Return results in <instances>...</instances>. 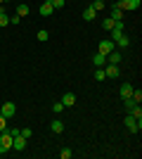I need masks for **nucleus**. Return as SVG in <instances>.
Returning <instances> with one entry per match:
<instances>
[{"label": "nucleus", "instance_id": "nucleus-1", "mask_svg": "<svg viewBox=\"0 0 142 159\" xmlns=\"http://www.w3.org/2000/svg\"><path fill=\"white\" fill-rule=\"evenodd\" d=\"M12 133L10 131H2L0 133V154H5V152H10V150H12Z\"/></svg>", "mask_w": 142, "mask_h": 159}, {"label": "nucleus", "instance_id": "nucleus-2", "mask_svg": "<svg viewBox=\"0 0 142 159\" xmlns=\"http://www.w3.org/2000/svg\"><path fill=\"white\" fill-rule=\"evenodd\" d=\"M123 124H126V128H128L130 133H140V128H142V121H137L133 114H128V116L123 119Z\"/></svg>", "mask_w": 142, "mask_h": 159}, {"label": "nucleus", "instance_id": "nucleus-3", "mask_svg": "<svg viewBox=\"0 0 142 159\" xmlns=\"http://www.w3.org/2000/svg\"><path fill=\"white\" fill-rule=\"evenodd\" d=\"M12 150H17V152H24V150H26V138H24L21 133H17L12 138Z\"/></svg>", "mask_w": 142, "mask_h": 159}, {"label": "nucleus", "instance_id": "nucleus-4", "mask_svg": "<svg viewBox=\"0 0 142 159\" xmlns=\"http://www.w3.org/2000/svg\"><path fill=\"white\" fill-rule=\"evenodd\" d=\"M0 114H2L5 119L14 116V114H17V105H14V102H2V107H0Z\"/></svg>", "mask_w": 142, "mask_h": 159}, {"label": "nucleus", "instance_id": "nucleus-5", "mask_svg": "<svg viewBox=\"0 0 142 159\" xmlns=\"http://www.w3.org/2000/svg\"><path fill=\"white\" fill-rule=\"evenodd\" d=\"M111 50H116V43L111 38H107V40H100V52L102 55H109Z\"/></svg>", "mask_w": 142, "mask_h": 159}, {"label": "nucleus", "instance_id": "nucleus-6", "mask_svg": "<svg viewBox=\"0 0 142 159\" xmlns=\"http://www.w3.org/2000/svg\"><path fill=\"white\" fill-rule=\"evenodd\" d=\"M104 76L107 79H118V64H104Z\"/></svg>", "mask_w": 142, "mask_h": 159}, {"label": "nucleus", "instance_id": "nucleus-7", "mask_svg": "<svg viewBox=\"0 0 142 159\" xmlns=\"http://www.w3.org/2000/svg\"><path fill=\"white\" fill-rule=\"evenodd\" d=\"M116 5L121 7V10H137V7H140V0H118Z\"/></svg>", "mask_w": 142, "mask_h": 159}, {"label": "nucleus", "instance_id": "nucleus-8", "mask_svg": "<svg viewBox=\"0 0 142 159\" xmlns=\"http://www.w3.org/2000/svg\"><path fill=\"white\" fill-rule=\"evenodd\" d=\"M62 105H64V107H74L76 105V95L74 93H64V95H62Z\"/></svg>", "mask_w": 142, "mask_h": 159}, {"label": "nucleus", "instance_id": "nucleus-9", "mask_svg": "<svg viewBox=\"0 0 142 159\" xmlns=\"http://www.w3.org/2000/svg\"><path fill=\"white\" fill-rule=\"evenodd\" d=\"M121 62V52L118 50H111V52L107 55V64H118Z\"/></svg>", "mask_w": 142, "mask_h": 159}, {"label": "nucleus", "instance_id": "nucleus-10", "mask_svg": "<svg viewBox=\"0 0 142 159\" xmlns=\"http://www.w3.org/2000/svg\"><path fill=\"white\" fill-rule=\"evenodd\" d=\"M111 19H114V21H121V19H123V10L116 5V2L111 5Z\"/></svg>", "mask_w": 142, "mask_h": 159}, {"label": "nucleus", "instance_id": "nucleus-11", "mask_svg": "<svg viewBox=\"0 0 142 159\" xmlns=\"http://www.w3.org/2000/svg\"><path fill=\"white\" fill-rule=\"evenodd\" d=\"M114 43H116L118 48H128V45H130V38L121 33V36H116V38H114Z\"/></svg>", "mask_w": 142, "mask_h": 159}, {"label": "nucleus", "instance_id": "nucleus-12", "mask_svg": "<svg viewBox=\"0 0 142 159\" xmlns=\"http://www.w3.org/2000/svg\"><path fill=\"white\" fill-rule=\"evenodd\" d=\"M54 10H52V5L47 2V0H43V5H41V17H50Z\"/></svg>", "mask_w": 142, "mask_h": 159}, {"label": "nucleus", "instance_id": "nucleus-13", "mask_svg": "<svg viewBox=\"0 0 142 159\" xmlns=\"http://www.w3.org/2000/svg\"><path fill=\"white\" fill-rule=\"evenodd\" d=\"M93 64H95V66H104V64H107V55L97 52V55L93 57Z\"/></svg>", "mask_w": 142, "mask_h": 159}, {"label": "nucleus", "instance_id": "nucleus-14", "mask_svg": "<svg viewBox=\"0 0 142 159\" xmlns=\"http://www.w3.org/2000/svg\"><path fill=\"white\" fill-rule=\"evenodd\" d=\"M118 93H121V98H123V100H128V98H130V93H133V86H130V83H123Z\"/></svg>", "mask_w": 142, "mask_h": 159}, {"label": "nucleus", "instance_id": "nucleus-15", "mask_svg": "<svg viewBox=\"0 0 142 159\" xmlns=\"http://www.w3.org/2000/svg\"><path fill=\"white\" fill-rule=\"evenodd\" d=\"M121 33H123V21H116L114 29H111V40H114L116 36H121Z\"/></svg>", "mask_w": 142, "mask_h": 159}, {"label": "nucleus", "instance_id": "nucleus-16", "mask_svg": "<svg viewBox=\"0 0 142 159\" xmlns=\"http://www.w3.org/2000/svg\"><path fill=\"white\" fill-rule=\"evenodd\" d=\"M50 131H52V133H62V131H64V124H62L59 119H54L52 124H50Z\"/></svg>", "mask_w": 142, "mask_h": 159}, {"label": "nucleus", "instance_id": "nucleus-17", "mask_svg": "<svg viewBox=\"0 0 142 159\" xmlns=\"http://www.w3.org/2000/svg\"><path fill=\"white\" fill-rule=\"evenodd\" d=\"M95 17H97V12H95L93 7H88V10H83V19H85V21H93Z\"/></svg>", "mask_w": 142, "mask_h": 159}, {"label": "nucleus", "instance_id": "nucleus-18", "mask_svg": "<svg viewBox=\"0 0 142 159\" xmlns=\"http://www.w3.org/2000/svg\"><path fill=\"white\" fill-rule=\"evenodd\" d=\"M28 12H31V10H28V5H19V7H17V14H19L21 19H24V17H28Z\"/></svg>", "mask_w": 142, "mask_h": 159}, {"label": "nucleus", "instance_id": "nucleus-19", "mask_svg": "<svg viewBox=\"0 0 142 159\" xmlns=\"http://www.w3.org/2000/svg\"><path fill=\"white\" fill-rule=\"evenodd\" d=\"M130 98H133V100L137 102V105H140V102H142V90H140V88H133V93H130Z\"/></svg>", "mask_w": 142, "mask_h": 159}, {"label": "nucleus", "instance_id": "nucleus-20", "mask_svg": "<svg viewBox=\"0 0 142 159\" xmlns=\"http://www.w3.org/2000/svg\"><path fill=\"white\" fill-rule=\"evenodd\" d=\"M90 7H93L95 12H102V10H104V2H102V0H93V2H90Z\"/></svg>", "mask_w": 142, "mask_h": 159}, {"label": "nucleus", "instance_id": "nucleus-21", "mask_svg": "<svg viewBox=\"0 0 142 159\" xmlns=\"http://www.w3.org/2000/svg\"><path fill=\"white\" fill-rule=\"evenodd\" d=\"M36 38L41 40V43H45V40H47V38H50V33H47V31H45V29H41V31L36 33Z\"/></svg>", "mask_w": 142, "mask_h": 159}, {"label": "nucleus", "instance_id": "nucleus-22", "mask_svg": "<svg viewBox=\"0 0 142 159\" xmlns=\"http://www.w3.org/2000/svg\"><path fill=\"white\" fill-rule=\"evenodd\" d=\"M130 114H133V116H135L137 121H142V109H140V105H135V107H133V109H130Z\"/></svg>", "mask_w": 142, "mask_h": 159}, {"label": "nucleus", "instance_id": "nucleus-23", "mask_svg": "<svg viewBox=\"0 0 142 159\" xmlns=\"http://www.w3.org/2000/svg\"><path fill=\"white\" fill-rule=\"evenodd\" d=\"M104 79H107V76H104V69L97 66V69H95V81H104Z\"/></svg>", "mask_w": 142, "mask_h": 159}, {"label": "nucleus", "instance_id": "nucleus-24", "mask_svg": "<svg viewBox=\"0 0 142 159\" xmlns=\"http://www.w3.org/2000/svg\"><path fill=\"white\" fill-rule=\"evenodd\" d=\"M114 24H116V21L111 19V17H109V19H102V26L107 29V31H111V29H114Z\"/></svg>", "mask_w": 142, "mask_h": 159}, {"label": "nucleus", "instance_id": "nucleus-25", "mask_svg": "<svg viewBox=\"0 0 142 159\" xmlns=\"http://www.w3.org/2000/svg\"><path fill=\"white\" fill-rule=\"evenodd\" d=\"M50 5H52V10H62L64 7V0H47Z\"/></svg>", "mask_w": 142, "mask_h": 159}, {"label": "nucleus", "instance_id": "nucleus-26", "mask_svg": "<svg viewBox=\"0 0 142 159\" xmlns=\"http://www.w3.org/2000/svg\"><path fill=\"white\" fill-rule=\"evenodd\" d=\"M59 157H62V159H71V157H74V152H71L69 147H64V150L59 152Z\"/></svg>", "mask_w": 142, "mask_h": 159}, {"label": "nucleus", "instance_id": "nucleus-27", "mask_svg": "<svg viewBox=\"0 0 142 159\" xmlns=\"http://www.w3.org/2000/svg\"><path fill=\"white\" fill-rule=\"evenodd\" d=\"M7 24H10V17H7V14H0V29H5Z\"/></svg>", "mask_w": 142, "mask_h": 159}, {"label": "nucleus", "instance_id": "nucleus-28", "mask_svg": "<svg viewBox=\"0 0 142 159\" xmlns=\"http://www.w3.org/2000/svg\"><path fill=\"white\" fill-rule=\"evenodd\" d=\"M2 131H7V119L0 114V133H2Z\"/></svg>", "mask_w": 142, "mask_h": 159}, {"label": "nucleus", "instance_id": "nucleus-29", "mask_svg": "<svg viewBox=\"0 0 142 159\" xmlns=\"http://www.w3.org/2000/svg\"><path fill=\"white\" fill-rule=\"evenodd\" d=\"M62 109H64V105H62V102H54V105H52V112H54V114H59Z\"/></svg>", "mask_w": 142, "mask_h": 159}, {"label": "nucleus", "instance_id": "nucleus-30", "mask_svg": "<svg viewBox=\"0 0 142 159\" xmlns=\"http://www.w3.org/2000/svg\"><path fill=\"white\" fill-rule=\"evenodd\" d=\"M19 133H21V135H24V138H26V140L31 138V135H33V131H31V128H24V131H19Z\"/></svg>", "mask_w": 142, "mask_h": 159}, {"label": "nucleus", "instance_id": "nucleus-31", "mask_svg": "<svg viewBox=\"0 0 142 159\" xmlns=\"http://www.w3.org/2000/svg\"><path fill=\"white\" fill-rule=\"evenodd\" d=\"M19 21H21V17H19V14H14V17H10V24H19Z\"/></svg>", "mask_w": 142, "mask_h": 159}, {"label": "nucleus", "instance_id": "nucleus-32", "mask_svg": "<svg viewBox=\"0 0 142 159\" xmlns=\"http://www.w3.org/2000/svg\"><path fill=\"white\" fill-rule=\"evenodd\" d=\"M0 14H5V7H2V5H0Z\"/></svg>", "mask_w": 142, "mask_h": 159}, {"label": "nucleus", "instance_id": "nucleus-33", "mask_svg": "<svg viewBox=\"0 0 142 159\" xmlns=\"http://www.w3.org/2000/svg\"><path fill=\"white\" fill-rule=\"evenodd\" d=\"M5 2H10V0H0V5H5Z\"/></svg>", "mask_w": 142, "mask_h": 159}]
</instances>
